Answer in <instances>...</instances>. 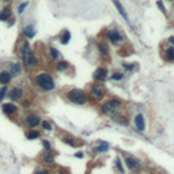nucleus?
I'll list each match as a JSON object with an SVG mask.
<instances>
[{
    "instance_id": "a878e982",
    "label": "nucleus",
    "mask_w": 174,
    "mask_h": 174,
    "mask_svg": "<svg viewBox=\"0 0 174 174\" xmlns=\"http://www.w3.org/2000/svg\"><path fill=\"white\" fill-rule=\"evenodd\" d=\"M8 91L10 90H8V87L7 86H3L2 88H0V101H3L7 95H8Z\"/></svg>"
},
{
    "instance_id": "393cba45",
    "label": "nucleus",
    "mask_w": 174,
    "mask_h": 174,
    "mask_svg": "<svg viewBox=\"0 0 174 174\" xmlns=\"http://www.w3.org/2000/svg\"><path fill=\"white\" fill-rule=\"evenodd\" d=\"M165 54L168 60H174V48H168L165 50Z\"/></svg>"
},
{
    "instance_id": "f3484780",
    "label": "nucleus",
    "mask_w": 174,
    "mask_h": 174,
    "mask_svg": "<svg viewBox=\"0 0 174 174\" xmlns=\"http://www.w3.org/2000/svg\"><path fill=\"white\" fill-rule=\"evenodd\" d=\"M106 76H108V70H106V68H102L101 67V68H98V70L94 72V78L97 80H104Z\"/></svg>"
},
{
    "instance_id": "c9c22d12",
    "label": "nucleus",
    "mask_w": 174,
    "mask_h": 174,
    "mask_svg": "<svg viewBox=\"0 0 174 174\" xmlns=\"http://www.w3.org/2000/svg\"><path fill=\"white\" fill-rule=\"evenodd\" d=\"M169 41H170V44H172V45L174 46V37H170V38H169Z\"/></svg>"
},
{
    "instance_id": "4be33fe9",
    "label": "nucleus",
    "mask_w": 174,
    "mask_h": 174,
    "mask_svg": "<svg viewBox=\"0 0 174 174\" xmlns=\"http://www.w3.org/2000/svg\"><path fill=\"white\" fill-rule=\"evenodd\" d=\"M68 67H70V64H68L67 61H59V63L56 64V70H57V71H60V72L66 71Z\"/></svg>"
},
{
    "instance_id": "f704fd0d",
    "label": "nucleus",
    "mask_w": 174,
    "mask_h": 174,
    "mask_svg": "<svg viewBox=\"0 0 174 174\" xmlns=\"http://www.w3.org/2000/svg\"><path fill=\"white\" fill-rule=\"evenodd\" d=\"M158 7H159V8H161V10H162V11H163V12H165V6H163V4H162V2H158Z\"/></svg>"
},
{
    "instance_id": "b1692460",
    "label": "nucleus",
    "mask_w": 174,
    "mask_h": 174,
    "mask_svg": "<svg viewBox=\"0 0 174 174\" xmlns=\"http://www.w3.org/2000/svg\"><path fill=\"white\" fill-rule=\"evenodd\" d=\"M70 40H71V33L68 32V30H66V32L63 33V36H61V44H64V45H66V44H68L70 42Z\"/></svg>"
},
{
    "instance_id": "f8f14e48",
    "label": "nucleus",
    "mask_w": 174,
    "mask_h": 174,
    "mask_svg": "<svg viewBox=\"0 0 174 174\" xmlns=\"http://www.w3.org/2000/svg\"><path fill=\"white\" fill-rule=\"evenodd\" d=\"M8 68H10L8 72L11 74L12 78L18 76V75H20V72H22V68H20V64L19 63H10Z\"/></svg>"
},
{
    "instance_id": "1a4fd4ad",
    "label": "nucleus",
    "mask_w": 174,
    "mask_h": 174,
    "mask_svg": "<svg viewBox=\"0 0 174 174\" xmlns=\"http://www.w3.org/2000/svg\"><path fill=\"white\" fill-rule=\"evenodd\" d=\"M106 37L112 41V42H114V44L120 42V41L122 40L121 33H120V32H117V30H109V32L106 33Z\"/></svg>"
},
{
    "instance_id": "6ab92c4d",
    "label": "nucleus",
    "mask_w": 174,
    "mask_h": 174,
    "mask_svg": "<svg viewBox=\"0 0 174 174\" xmlns=\"http://www.w3.org/2000/svg\"><path fill=\"white\" fill-rule=\"evenodd\" d=\"M40 132L36 131V129H30V131H27L26 134V138L29 139V140H34V139H38L40 138Z\"/></svg>"
},
{
    "instance_id": "412c9836",
    "label": "nucleus",
    "mask_w": 174,
    "mask_h": 174,
    "mask_svg": "<svg viewBox=\"0 0 174 174\" xmlns=\"http://www.w3.org/2000/svg\"><path fill=\"white\" fill-rule=\"evenodd\" d=\"M108 150H109V144H108V143H106V142H101L100 147L95 148V152L101 154V152H105V151H108Z\"/></svg>"
},
{
    "instance_id": "7c9ffc66",
    "label": "nucleus",
    "mask_w": 174,
    "mask_h": 174,
    "mask_svg": "<svg viewBox=\"0 0 174 174\" xmlns=\"http://www.w3.org/2000/svg\"><path fill=\"white\" fill-rule=\"evenodd\" d=\"M42 128L45 129V131H52V125L48 121H42Z\"/></svg>"
},
{
    "instance_id": "aec40b11",
    "label": "nucleus",
    "mask_w": 174,
    "mask_h": 174,
    "mask_svg": "<svg viewBox=\"0 0 174 174\" xmlns=\"http://www.w3.org/2000/svg\"><path fill=\"white\" fill-rule=\"evenodd\" d=\"M98 49L104 56H109V48L105 42H98Z\"/></svg>"
},
{
    "instance_id": "423d86ee",
    "label": "nucleus",
    "mask_w": 174,
    "mask_h": 174,
    "mask_svg": "<svg viewBox=\"0 0 174 174\" xmlns=\"http://www.w3.org/2000/svg\"><path fill=\"white\" fill-rule=\"evenodd\" d=\"M8 97L11 101H19L23 98V88L22 87H14L8 91Z\"/></svg>"
},
{
    "instance_id": "58836bf2",
    "label": "nucleus",
    "mask_w": 174,
    "mask_h": 174,
    "mask_svg": "<svg viewBox=\"0 0 174 174\" xmlns=\"http://www.w3.org/2000/svg\"><path fill=\"white\" fill-rule=\"evenodd\" d=\"M56 174H66V173H64V172H57Z\"/></svg>"
},
{
    "instance_id": "9d476101",
    "label": "nucleus",
    "mask_w": 174,
    "mask_h": 174,
    "mask_svg": "<svg viewBox=\"0 0 174 174\" xmlns=\"http://www.w3.org/2000/svg\"><path fill=\"white\" fill-rule=\"evenodd\" d=\"M41 159H42L44 163L52 165V163L54 162V154L53 152H50V150H45V151L42 152V155H41Z\"/></svg>"
},
{
    "instance_id": "2eb2a0df",
    "label": "nucleus",
    "mask_w": 174,
    "mask_h": 174,
    "mask_svg": "<svg viewBox=\"0 0 174 174\" xmlns=\"http://www.w3.org/2000/svg\"><path fill=\"white\" fill-rule=\"evenodd\" d=\"M22 33H23V36L29 40V38H33V37L36 36V29H34L33 25H27L25 29L22 30Z\"/></svg>"
},
{
    "instance_id": "c756f323",
    "label": "nucleus",
    "mask_w": 174,
    "mask_h": 174,
    "mask_svg": "<svg viewBox=\"0 0 174 174\" xmlns=\"http://www.w3.org/2000/svg\"><path fill=\"white\" fill-rule=\"evenodd\" d=\"M122 76H124V75H122L121 72H114L113 76H112V79H113V80H121Z\"/></svg>"
},
{
    "instance_id": "473e14b6",
    "label": "nucleus",
    "mask_w": 174,
    "mask_h": 174,
    "mask_svg": "<svg viewBox=\"0 0 174 174\" xmlns=\"http://www.w3.org/2000/svg\"><path fill=\"white\" fill-rule=\"evenodd\" d=\"M36 174H50V173H49V170L48 169H38L36 172Z\"/></svg>"
},
{
    "instance_id": "7ed1b4c3",
    "label": "nucleus",
    "mask_w": 174,
    "mask_h": 174,
    "mask_svg": "<svg viewBox=\"0 0 174 174\" xmlns=\"http://www.w3.org/2000/svg\"><path fill=\"white\" fill-rule=\"evenodd\" d=\"M67 100L76 105H84L87 102V95L79 88H72L67 93Z\"/></svg>"
},
{
    "instance_id": "e433bc0d",
    "label": "nucleus",
    "mask_w": 174,
    "mask_h": 174,
    "mask_svg": "<svg viewBox=\"0 0 174 174\" xmlns=\"http://www.w3.org/2000/svg\"><path fill=\"white\" fill-rule=\"evenodd\" d=\"M75 156H78V158H83V154H82V152H78V154H75Z\"/></svg>"
},
{
    "instance_id": "6e6552de",
    "label": "nucleus",
    "mask_w": 174,
    "mask_h": 174,
    "mask_svg": "<svg viewBox=\"0 0 174 174\" xmlns=\"http://www.w3.org/2000/svg\"><path fill=\"white\" fill-rule=\"evenodd\" d=\"M2 109H3V113L7 114V116H12V114H15L16 112H18V106H16L15 104H12V102L4 104L2 106Z\"/></svg>"
},
{
    "instance_id": "20e7f679",
    "label": "nucleus",
    "mask_w": 174,
    "mask_h": 174,
    "mask_svg": "<svg viewBox=\"0 0 174 174\" xmlns=\"http://www.w3.org/2000/svg\"><path fill=\"white\" fill-rule=\"evenodd\" d=\"M121 108V101L118 100H109L106 104L102 105V113L109 114V113H114L116 110Z\"/></svg>"
},
{
    "instance_id": "f03ea898",
    "label": "nucleus",
    "mask_w": 174,
    "mask_h": 174,
    "mask_svg": "<svg viewBox=\"0 0 174 174\" xmlns=\"http://www.w3.org/2000/svg\"><path fill=\"white\" fill-rule=\"evenodd\" d=\"M36 80V84L38 86L41 90L44 91H52L54 88V80L52 78V75L48 74V72H40L36 75L34 78Z\"/></svg>"
},
{
    "instance_id": "c85d7f7f",
    "label": "nucleus",
    "mask_w": 174,
    "mask_h": 174,
    "mask_svg": "<svg viewBox=\"0 0 174 174\" xmlns=\"http://www.w3.org/2000/svg\"><path fill=\"white\" fill-rule=\"evenodd\" d=\"M116 166H117V169L121 172V174H124V169H122V163H121L120 158H116Z\"/></svg>"
},
{
    "instance_id": "a211bd4d",
    "label": "nucleus",
    "mask_w": 174,
    "mask_h": 174,
    "mask_svg": "<svg viewBox=\"0 0 174 174\" xmlns=\"http://www.w3.org/2000/svg\"><path fill=\"white\" fill-rule=\"evenodd\" d=\"M10 18H11V8L6 7V8H3L2 11H0V20H2V22H7Z\"/></svg>"
},
{
    "instance_id": "dca6fc26",
    "label": "nucleus",
    "mask_w": 174,
    "mask_h": 174,
    "mask_svg": "<svg viewBox=\"0 0 174 174\" xmlns=\"http://www.w3.org/2000/svg\"><path fill=\"white\" fill-rule=\"evenodd\" d=\"M112 2H113V4L116 6V8H117V11L120 12V15L122 16V18H124L125 20H128V14H127V11H125V8L124 7H122V4L120 2H118V0H112Z\"/></svg>"
},
{
    "instance_id": "ddd939ff",
    "label": "nucleus",
    "mask_w": 174,
    "mask_h": 174,
    "mask_svg": "<svg viewBox=\"0 0 174 174\" xmlns=\"http://www.w3.org/2000/svg\"><path fill=\"white\" fill-rule=\"evenodd\" d=\"M125 162H127V166L131 170H138L140 168V162H139L138 159H135L134 156H127V158H125Z\"/></svg>"
},
{
    "instance_id": "0eeeda50",
    "label": "nucleus",
    "mask_w": 174,
    "mask_h": 174,
    "mask_svg": "<svg viewBox=\"0 0 174 174\" xmlns=\"http://www.w3.org/2000/svg\"><path fill=\"white\" fill-rule=\"evenodd\" d=\"M91 95H93L95 100H102L105 95L104 86H101V84H93V87H91Z\"/></svg>"
},
{
    "instance_id": "4c0bfd02",
    "label": "nucleus",
    "mask_w": 174,
    "mask_h": 174,
    "mask_svg": "<svg viewBox=\"0 0 174 174\" xmlns=\"http://www.w3.org/2000/svg\"><path fill=\"white\" fill-rule=\"evenodd\" d=\"M3 2H4V3H11L12 0H3Z\"/></svg>"
},
{
    "instance_id": "9b49d317",
    "label": "nucleus",
    "mask_w": 174,
    "mask_h": 174,
    "mask_svg": "<svg viewBox=\"0 0 174 174\" xmlns=\"http://www.w3.org/2000/svg\"><path fill=\"white\" fill-rule=\"evenodd\" d=\"M11 79H12V76L8 71H6V70L0 71V84H2V86H7V84L11 82Z\"/></svg>"
},
{
    "instance_id": "72a5a7b5",
    "label": "nucleus",
    "mask_w": 174,
    "mask_h": 174,
    "mask_svg": "<svg viewBox=\"0 0 174 174\" xmlns=\"http://www.w3.org/2000/svg\"><path fill=\"white\" fill-rule=\"evenodd\" d=\"M124 68L128 71H132L134 70V64H124Z\"/></svg>"
},
{
    "instance_id": "f257e3e1",
    "label": "nucleus",
    "mask_w": 174,
    "mask_h": 174,
    "mask_svg": "<svg viewBox=\"0 0 174 174\" xmlns=\"http://www.w3.org/2000/svg\"><path fill=\"white\" fill-rule=\"evenodd\" d=\"M19 56L22 60V64L25 67H36L38 64V57L33 52V49L30 48V44L27 41H22L19 42Z\"/></svg>"
},
{
    "instance_id": "39448f33",
    "label": "nucleus",
    "mask_w": 174,
    "mask_h": 174,
    "mask_svg": "<svg viewBox=\"0 0 174 174\" xmlns=\"http://www.w3.org/2000/svg\"><path fill=\"white\" fill-rule=\"evenodd\" d=\"M40 122H41V118H40L37 114H34V113L27 114L26 118H25V124H26L29 128H32V129H34L36 127H38Z\"/></svg>"
},
{
    "instance_id": "bb28decb",
    "label": "nucleus",
    "mask_w": 174,
    "mask_h": 174,
    "mask_svg": "<svg viewBox=\"0 0 174 174\" xmlns=\"http://www.w3.org/2000/svg\"><path fill=\"white\" fill-rule=\"evenodd\" d=\"M49 53H50V57H52V59H59V56H60V53H59V50L57 49H54L53 46H50L49 48Z\"/></svg>"
},
{
    "instance_id": "2f4dec72",
    "label": "nucleus",
    "mask_w": 174,
    "mask_h": 174,
    "mask_svg": "<svg viewBox=\"0 0 174 174\" xmlns=\"http://www.w3.org/2000/svg\"><path fill=\"white\" fill-rule=\"evenodd\" d=\"M42 146H44V148H45V150H50V148H52V146H50V143L48 140H42Z\"/></svg>"
},
{
    "instance_id": "4468645a",
    "label": "nucleus",
    "mask_w": 174,
    "mask_h": 174,
    "mask_svg": "<svg viewBox=\"0 0 174 174\" xmlns=\"http://www.w3.org/2000/svg\"><path fill=\"white\" fill-rule=\"evenodd\" d=\"M135 125L136 128H138V131L143 132L146 128V122H144V117H143V114H138L135 117Z\"/></svg>"
},
{
    "instance_id": "cd10ccee",
    "label": "nucleus",
    "mask_w": 174,
    "mask_h": 174,
    "mask_svg": "<svg viewBox=\"0 0 174 174\" xmlns=\"http://www.w3.org/2000/svg\"><path fill=\"white\" fill-rule=\"evenodd\" d=\"M27 6H29V2H23L20 3L19 7H18V14H23V11L27 8Z\"/></svg>"
},
{
    "instance_id": "5701e85b",
    "label": "nucleus",
    "mask_w": 174,
    "mask_h": 174,
    "mask_svg": "<svg viewBox=\"0 0 174 174\" xmlns=\"http://www.w3.org/2000/svg\"><path fill=\"white\" fill-rule=\"evenodd\" d=\"M63 142L66 143V144H68V146H72V147H76V146L80 144V143H76V142H75V139L70 138V136H66V138H63Z\"/></svg>"
}]
</instances>
